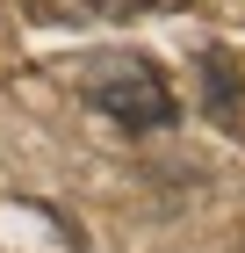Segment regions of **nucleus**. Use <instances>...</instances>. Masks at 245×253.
Masks as SVG:
<instances>
[{
  "label": "nucleus",
  "mask_w": 245,
  "mask_h": 253,
  "mask_svg": "<svg viewBox=\"0 0 245 253\" xmlns=\"http://www.w3.org/2000/svg\"><path fill=\"white\" fill-rule=\"evenodd\" d=\"M87 101H94L108 123H123V130H173V116H180V101H173L166 73L151 58H108L87 73Z\"/></svg>",
  "instance_id": "f257e3e1"
},
{
  "label": "nucleus",
  "mask_w": 245,
  "mask_h": 253,
  "mask_svg": "<svg viewBox=\"0 0 245 253\" xmlns=\"http://www.w3.org/2000/svg\"><path fill=\"white\" fill-rule=\"evenodd\" d=\"M202 80H209V116H216V123L238 116V73H231V58H209Z\"/></svg>",
  "instance_id": "f03ea898"
}]
</instances>
